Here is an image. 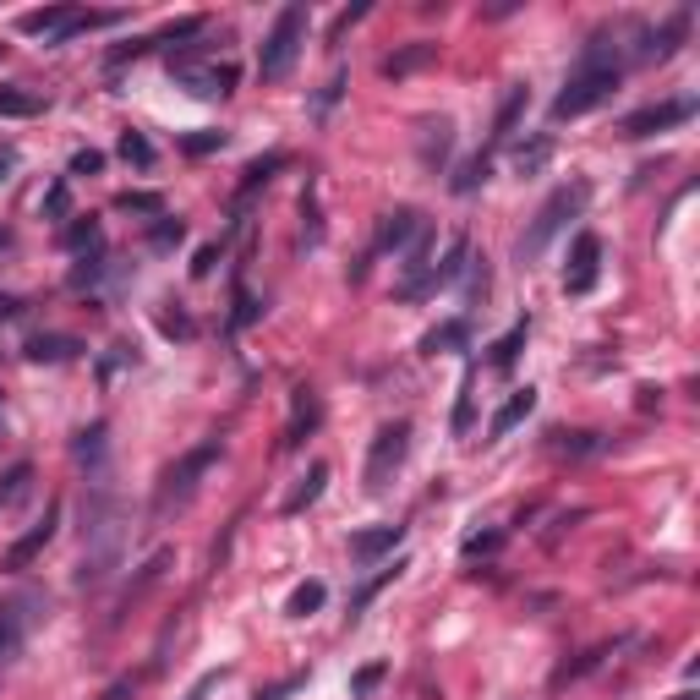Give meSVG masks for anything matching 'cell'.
Instances as JSON below:
<instances>
[{
	"label": "cell",
	"instance_id": "cell-37",
	"mask_svg": "<svg viewBox=\"0 0 700 700\" xmlns=\"http://www.w3.org/2000/svg\"><path fill=\"white\" fill-rule=\"evenodd\" d=\"M66 247L83 252V258H88V252H99V225H93V219H77V225L66 230Z\"/></svg>",
	"mask_w": 700,
	"mask_h": 700
},
{
	"label": "cell",
	"instance_id": "cell-3",
	"mask_svg": "<svg viewBox=\"0 0 700 700\" xmlns=\"http://www.w3.org/2000/svg\"><path fill=\"white\" fill-rule=\"evenodd\" d=\"M219 454H225V443L219 438H203L197 449H186L181 460L170 465L165 476H159V493H154V520H165L170 509H186L197 498V487H203V476L219 465Z\"/></svg>",
	"mask_w": 700,
	"mask_h": 700
},
{
	"label": "cell",
	"instance_id": "cell-13",
	"mask_svg": "<svg viewBox=\"0 0 700 700\" xmlns=\"http://www.w3.org/2000/svg\"><path fill=\"white\" fill-rule=\"evenodd\" d=\"M454 154V126L449 121H427L422 132H416V159H422V170H443Z\"/></svg>",
	"mask_w": 700,
	"mask_h": 700
},
{
	"label": "cell",
	"instance_id": "cell-22",
	"mask_svg": "<svg viewBox=\"0 0 700 700\" xmlns=\"http://www.w3.org/2000/svg\"><path fill=\"white\" fill-rule=\"evenodd\" d=\"M525 104H531V93H525V83H515V88L504 93V104H498V121H493V148H498V143H509V137H515V126H520Z\"/></svg>",
	"mask_w": 700,
	"mask_h": 700
},
{
	"label": "cell",
	"instance_id": "cell-21",
	"mask_svg": "<svg viewBox=\"0 0 700 700\" xmlns=\"http://www.w3.org/2000/svg\"><path fill=\"white\" fill-rule=\"evenodd\" d=\"M471 268V241L465 236H454L449 241V252H443V263H433V290H449V285H460V274Z\"/></svg>",
	"mask_w": 700,
	"mask_h": 700
},
{
	"label": "cell",
	"instance_id": "cell-1",
	"mask_svg": "<svg viewBox=\"0 0 700 700\" xmlns=\"http://www.w3.org/2000/svg\"><path fill=\"white\" fill-rule=\"evenodd\" d=\"M121 542H126V515L115 498L110 476H88V498H83V564H77V586L93 591L121 569Z\"/></svg>",
	"mask_w": 700,
	"mask_h": 700
},
{
	"label": "cell",
	"instance_id": "cell-16",
	"mask_svg": "<svg viewBox=\"0 0 700 700\" xmlns=\"http://www.w3.org/2000/svg\"><path fill=\"white\" fill-rule=\"evenodd\" d=\"M531 411H536V389H515L504 405H498V416H493V422H487V443L509 438V433H515V427H520Z\"/></svg>",
	"mask_w": 700,
	"mask_h": 700
},
{
	"label": "cell",
	"instance_id": "cell-5",
	"mask_svg": "<svg viewBox=\"0 0 700 700\" xmlns=\"http://www.w3.org/2000/svg\"><path fill=\"white\" fill-rule=\"evenodd\" d=\"M301 44H307V6H285L274 17V28L263 33V50H258V77L263 83H279V77L296 66Z\"/></svg>",
	"mask_w": 700,
	"mask_h": 700
},
{
	"label": "cell",
	"instance_id": "cell-41",
	"mask_svg": "<svg viewBox=\"0 0 700 700\" xmlns=\"http://www.w3.org/2000/svg\"><path fill=\"white\" fill-rule=\"evenodd\" d=\"M44 214H50V219H66V214H72V192H66V181H55L50 192H44Z\"/></svg>",
	"mask_w": 700,
	"mask_h": 700
},
{
	"label": "cell",
	"instance_id": "cell-2",
	"mask_svg": "<svg viewBox=\"0 0 700 700\" xmlns=\"http://www.w3.org/2000/svg\"><path fill=\"white\" fill-rule=\"evenodd\" d=\"M618 44H608L597 33V39L586 44V55H580V66L569 72V83L564 93L553 99V121H575V115H586V110H597L602 99H613V88H618Z\"/></svg>",
	"mask_w": 700,
	"mask_h": 700
},
{
	"label": "cell",
	"instance_id": "cell-57",
	"mask_svg": "<svg viewBox=\"0 0 700 700\" xmlns=\"http://www.w3.org/2000/svg\"><path fill=\"white\" fill-rule=\"evenodd\" d=\"M17 318V301H0V323H11Z\"/></svg>",
	"mask_w": 700,
	"mask_h": 700
},
{
	"label": "cell",
	"instance_id": "cell-32",
	"mask_svg": "<svg viewBox=\"0 0 700 700\" xmlns=\"http://www.w3.org/2000/svg\"><path fill=\"white\" fill-rule=\"evenodd\" d=\"M487 165H493V154H487V148H482V154H471V159H465V165H460V175H454L449 186H454V192H460V197H465V192H476V186L487 181Z\"/></svg>",
	"mask_w": 700,
	"mask_h": 700
},
{
	"label": "cell",
	"instance_id": "cell-4",
	"mask_svg": "<svg viewBox=\"0 0 700 700\" xmlns=\"http://www.w3.org/2000/svg\"><path fill=\"white\" fill-rule=\"evenodd\" d=\"M580 208H586V186H580V181H575V186H558V192L547 197L542 208H536V219L525 225V236L515 241V258H520V263H536V258L547 252V241H553L558 230H564L569 219L580 214Z\"/></svg>",
	"mask_w": 700,
	"mask_h": 700
},
{
	"label": "cell",
	"instance_id": "cell-54",
	"mask_svg": "<svg viewBox=\"0 0 700 700\" xmlns=\"http://www.w3.org/2000/svg\"><path fill=\"white\" fill-rule=\"evenodd\" d=\"M132 690H137V679H121V684H110V695H104V700H126Z\"/></svg>",
	"mask_w": 700,
	"mask_h": 700
},
{
	"label": "cell",
	"instance_id": "cell-29",
	"mask_svg": "<svg viewBox=\"0 0 700 700\" xmlns=\"http://www.w3.org/2000/svg\"><path fill=\"white\" fill-rule=\"evenodd\" d=\"M547 159H553V137H536V143L515 148V170H520V175H542Z\"/></svg>",
	"mask_w": 700,
	"mask_h": 700
},
{
	"label": "cell",
	"instance_id": "cell-12",
	"mask_svg": "<svg viewBox=\"0 0 700 700\" xmlns=\"http://www.w3.org/2000/svg\"><path fill=\"white\" fill-rule=\"evenodd\" d=\"M175 77H181V88H192L197 99H225L230 88H236V72L230 66H197V61H186V66H170Z\"/></svg>",
	"mask_w": 700,
	"mask_h": 700
},
{
	"label": "cell",
	"instance_id": "cell-43",
	"mask_svg": "<svg viewBox=\"0 0 700 700\" xmlns=\"http://www.w3.org/2000/svg\"><path fill=\"white\" fill-rule=\"evenodd\" d=\"M0 115H39V99H28V93H0Z\"/></svg>",
	"mask_w": 700,
	"mask_h": 700
},
{
	"label": "cell",
	"instance_id": "cell-6",
	"mask_svg": "<svg viewBox=\"0 0 700 700\" xmlns=\"http://www.w3.org/2000/svg\"><path fill=\"white\" fill-rule=\"evenodd\" d=\"M405 454H411V422H383L378 433H372V443H367V471H361L367 493H383V487L394 482V471L405 465Z\"/></svg>",
	"mask_w": 700,
	"mask_h": 700
},
{
	"label": "cell",
	"instance_id": "cell-47",
	"mask_svg": "<svg viewBox=\"0 0 700 700\" xmlns=\"http://www.w3.org/2000/svg\"><path fill=\"white\" fill-rule=\"evenodd\" d=\"M214 148H225V132H197V137H186V154H214Z\"/></svg>",
	"mask_w": 700,
	"mask_h": 700
},
{
	"label": "cell",
	"instance_id": "cell-36",
	"mask_svg": "<svg viewBox=\"0 0 700 700\" xmlns=\"http://www.w3.org/2000/svg\"><path fill=\"white\" fill-rule=\"evenodd\" d=\"M564 443H558V454H569V460H586V454H597V449H608L602 443V433H558Z\"/></svg>",
	"mask_w": 700,
	"mask_h": 700
},
{
	"label": "cell",
	"instance_id": "cell-50",
	"mask_svg": "<svg viewBox=\"0 0 700 700\" xmlns=\"http://www.w3.org/2000/svg\"><path fill=\"white\" fill-rule=\"evenodd\" d=\"M214 690H219V673H203V679H197V684H192V690H186L181 700H208Z\"/></svg>",
	"mask_w": 700,
	"mask_h": 700
},
{
	"label": "cell",
	"instance_id": "cell-53",
	"mask_svg": "<svg viewBox=\"0 0 700 700\" xmlns=\"http://www.w3.org/2000/svg\"><path fill=\"white\" fill-rule=\"evenodd\" d=\"M214 258H219V247H203V252H197V263H192V274H197V279L214 274Z\"/></svg>",
	"mask_w": 700,
	"mask_h": 700
},
{
	"label": "cell",
	"instance_id": "cell-23",
	"mask_svg": "<svg viewBox=\"0 0 700 700\" xmlns=\"http://www.w3.org/2000/svg\"><path fill=\"white\" fill-rule=\"evenodd\" d=\"M22 635H28V618H22V602H6V608H0V662H6V657H17Z\"/></svg>",
	"mask_w": 700,
	"mask_h": 700
},
{
	"label": "cell",
	"instance_id": "cell-8",
	"mask_svg": "<svg viewBox=\"0 0 700 700\" xmlns=\"http://www.w3.org/2000/svg\"><path fill=\"white\" fill-rule=\"evenodd\" d=\"M55 525H61V504H44V520H33V531H22L17 542L6 547V558H0V569H28L33 558H39L44 547H50Z\"/></svg>",
	"mask_w": 700,
	"mask_h": 700
},
{
	"label": "cell",
	"instance_id": "cell-58",
	"mask_svg": "<svg viewBox=\"0 0 700 700\" xmlns=\"http://www.w3.org/2000/svg\"><path fill=\"white\" fill-rule=\"evenodd\" d=\"M673 700H695V695H690V690H684V695H673Z\"/></svg>",
	"mask_w": 700,
	"mask_h": 700
},
{
	"label": "cell",
	"instance_id": "cell-7",
	"mask_svg": "<svg viewBox=\"0 0 700 700\" xmlns=\"http://www.w3.org/2000/svg\"><path fill=\"white\" fill-rule=\"evenodd\" d=\"M597 274H602V236L580 230L575 252H569V268H564V290H569V296H586V290L597 285Z\"/></svg>",
	"mask_w": 700,
	"mask_h": 700
},
{
	"label": "cell",
	"instance_id": "cell-10",
	"mask_svg": "<svg viewBox=\"0 0 700 700\" xmlns=\"http://www.w3.org/2000/svg\"><path fill=\"white\" fill-rule=\"evenodd\" d=\"M416 230H422V214H416V208H394V214H383L378 241H372L367 263L378 258V252H405V247L416 241ZM367 263H361V274H367Z\"/></svg>",
	"mask_w": 700,
	"mask_h": 700
},
{
	"label": "cell",
	"instance_id": "cell-14",
	"mask_svg": "<svg viewBox=\"0 0 700 700\" xmlns=\"http://www.w3.org/2000/svg\"><path fill=\"white\" fill-rule=\"evenodd\" d=\"M318 422H323L318 394H312V389H296V405H290V422H285V438H279V449H296V443L307 438Z\"/></svg>",
	"mask_w": 700,
	"mask_h": 700
},
{
	"label": "cell",
	"instance_id": "cell-24",
	"mask_svg": "<svg viewBox=\"0 0 700 700\" xmlns=\"http://www.w3.org/2000/svg\"><path fill=\"white\" fill-rule=\"evenodd\" d=\"M77 11L72 6H44V11H28V17H22V33H44V44L55 39V33L66 28V22H72Z\"/></svg>",
	"mask_w": 700,
	"mask_h": 700
},
{
	"label": "cell",
	"instance_id": "cell-35",
	"mask_svg": "<svg viewBox=\"0 0 700 700\" xmlns=\"http://www.w3.org/2000/svg\"><path fill=\"white\" fill-rule=\"evenodd\" d=\"M121 159H126V165H137V170H154V143H148V137L143 132H121Z\"/></svg>",
	"mask_w": 700,
	"mask_h": 700
},
{
	"label": "cell",
	"instance_id": "cell-28",
	"mask_svg": "<svg viewBox=\"0 0 700 700\" xmlns=\"http://www.w3.org/2000/svg\"><path fill=\"white\" fill-rule=\"evenodd\" d=\"M274 170H285V154H268V159H252L247 165V175H241V203H247L258 186H268L274 181Z\"/></svg>",
	"mask_w": 700,
	"mask_h": 700
},
{
	"label": "cell",
	"instance_id": "cell-30",
	"mask_svg": "<svg viewBox=\"0 0 700 700\" xmlns=\"http://www.w3.org/2000/svg\"><path fill=\"white\" fill-rule=\"evenodd\" d=\"M525 334H531V323H515V329H509L504 340L493 345V356H487V361H493V372H509V367H515V356H520Z\"/></svg>",
	"mask_w": 700,
	"mask_h": 700
},
{
	"label": "cell",
	"instance_id": "cell-48",
	"mask_svg": "<svg viewBox=\"0 0 700 700\" xmlns=\"http://www.w3.org/2000/svg\"><path fill=\"white\" fill-rule=\"evenodd\" d=\"M121 208H137V214H154V219L165 214V208H159V197H148V192H126Z\"/></svg>",
	"mask_w": 700,
	"mask_h": 700
},
{
	"label": "cell",
	"instance_id": "cell-18",
	"mask_svg": "<svg viewBox=\"0 0 700 700\" xmlns=\"http://www.w3.org/2000/svg\"><path fill=\"white\" fill-rule=\"evenodd\" d=\"M400 542H405V525H372V531H356V536H350V553L367 564V558H378V553H394Z\"/></svg>",
	"mask_w": 700,
	"mask_h": 700
},
{
	"label": "cell",
	"instance_id": "cell-45",
	"mask_svg": "<svg viewBox=\"0 0 700 700\" xmlns=\"http://www.w3.org/2000/svg\"><path fill=\"white\" fill-rule=\"evenodd\" d=\"M252 318H258V301L247 296V285H236V318H230V323H236V329H247Z\"/></svg>",
	"mask_w": 700,
	"mask_h": 700
},
{
	"label": "cell",
	"instance_id": "cell-39",
	"mask_svg": "<svg viewBox=\"0 0 700 700\" xmlns=\"http://www.w3.org/2000/svg\"><path fill=\"white\" fill-rule=\"evenodd\" d=\"M383 673H389V668H383V662H367V668H361L356 679H350V695H356V700H367V695H372V690H378V684H383Z\"/></svg>",
	"mask_w": 700,
	"mask_h": 700
},
{
	"label": "cell",
	"instance_id": "cell-52",
	"mask_svg": "<svg viewBox=\"0 0 700 700\" xmlns=\"http://www.w3.org/2000/svg\"><path fill=\"white\" fill-rule=\"evenodd\" d=\"M340 88H345V72H334V77H329V88L318 93V110H329V104L340 99Z\"/></svg>",
	"mask_w": 700,
	"mask_h": 700
},
{
	"label": "cell",
	"instance_id": "cell-11",
	"mask_svg": "<svg viewBox=\"0 0 700 700\" xmlns=\"http://www.w3.org/2000/svg\"><path fill=\"white\" fill-rule=\"evenodd\" d=\"M170 558H175V553H170V547H159V553H154V558H148V564H143V569H137V580H132V586H126V591H121V597H115V613H110V629H115V624H121V618H126V613H132V608H137V602H143V597H148V591H154V586H159V580H165V569H170Z\"/></svg>",
	"mask_w": 700,
	"mask_h": 700
},
{
	"label": "cell",
	"instance_id": "cell-15",
	"mask_svg": "<svg viewBox=\"0 0 700 700\" xmlns=\"http://www.w3.org/2000/svg\"><path fill=\"white\" fill-rule=\"evenodd\" d=\"M323 487H329V465L318 460V465H312V471L301 476L296 487H290V498H285V504H279V515H285V520L307 515V509H312V504H318V498H323Z\"/></svg>",
	"mask_w": 700,
	"mask_h": 700
},
{
	"label": "cell",
	"instance_id": "cell-19",
	"mask_svg": "<svg viewBox=\"0 0 700 700\" xmlns=\"http://www.w3.org/2000/svg\"><path fill=\"white\" fill-rule=\"evenodd\" d=\"M624 646V640H602V646H591V651H580L575 662H564V668L553 673V690H564V684H575V679H586V673H597L602 662L613 657V651Z\"/></svg>",
	"mask_w": 700,
	"mask_h": 700
},
{
	"label": "cell",
	"instance_id": "cell-31",
	"mask_svg": "<svg viewBox=\"0 0 700 700\" xmlns=\"http://www.w3.org/2000/svg\"><path fill=\"white\" fill-rule=\"evenodd\" d=\"M323 597H329V591H323V580H307V586L290 591L285 613H290V618H307V613H318V608H323Z\"/></svg>",
	"mask_w": 700,
	"mask_h": 700
},
{
	"label": "cell",
	"instance_id": "cell-9",
	"mask_svg": "<svg viewBox=\"0 0 700 700\" xmlns=\"http://www.w3.org/2000/svg\"><path fill=\"white\" fill-rule=\"evenodd\" d=\"M695 115V99H668V104H646L624 121V137H651V132H668V126L690 121Z\"/></svg>",
	"mask_w": 700,
	"mask_h": 700
},
{
	"label": "cell",
	"instance_id": "cell-17",
	"mask_svg": "<svg viewBox=\"0 0 700 700\" xmlns=\"http://www.w3.org/2000/svg\"><path fill=\"white\" fill-rule=\"evenodd\" d=\"M427 61H438V44H433V39H411L405 50H394L389 61H383V77H389V83H400V77L422 72Z\"/></svg>",
	"mask_w": 700,
	"mask_h": 700
},
{
	"label": "cell",
	"instance_id": "cell-38",
	"mask_svg": "<svg viewBox=\"0 0 700 700\" xmlns=\"http://www.w3.org/2000/svg\"><path fill=\"white\" fill-rule=\"evenodd\" d=\"M301 230H307V241H312V247H318V241H323V219H318V192H312V186H307V192H301Z\"/></svg>",
	"mask_w": 700,
	"mask_h": 700
},
{
	"label": "cell",
	"instance_id": "cell-27",
	"mask_svg": "<svg viewBox=\"0 0 700 700\" xmlns=\"http://www.w3.org/2000/svg\"><path fill=\"white\" fill-rule=\"evenodd\" d=\"M465 340H471V323H465V318H449V323H438V329L427 334L422 350H427V356H438V350H454V345H465Z\"/></svg>",
	"mask_w": 700,
	"mask_h": 700
},
{
	"label": "cell",
	"instance_id": "cell-26",
	"mask_svg": "<svg viewBox=\"0 0 700 700\" xmlns=\"http://www.w3.org/2000/svg\"><path fill=\"white\" fill-rule=\"evenodd\" d=\"M28 482H33V460H17V465H6L0 471V509H11L22 493H28Z\"/></svg>",
	"mask_w": 700,
	"mask_h": 700
},
{
	"label": "cell",
	"instance_id": "cell-51",
	"mask_svg": "<svg viewBox=\"0 0 700 700\" xmlns=\"http://www.w3.org/2000/svg\"><path fill=\"white\" fill-rule=\"evenodd\" d=\"M361 17H367V6H356V11H340V22H334L329 44H340V39H345V28H350V22H361Z\"/></svg>",
	"mask_w": 700,
	"mask_h": 700
},
{
	"label": "cell",
	"instance_id": "cell-42",
	"mask_svg": "<svg viewBox=\"0 0 700 700\" xmlns=\"http://www.w3.org/2000/svg\"><path fill=\"white\" fill-rule=\"evenodd\" d=\"M504 547V531H487V536H465V558H487Z\"/></svg>",
	"mask_w": 700,
	"mask_h": 700
},
{
	"label": "cell",
	"instance_id": "cell-46",
	"mask_svg": "<svg viewBox=\"0 0 700 700\" xmlns=\"http://www.w3.org/2000/svg\"><path fill=\"white\" fill-rule=\"evenodd\" d=\"M471 427V372H465V383H460V405H454V433H465Z\"/></svg>",
	"mask_w": 700,
	"mask_h": 700
},
{
	"label": "cell",
	"instance_id": "cell-56",
	"mask_svg": "<svg viewBox=\"0 0 700 700\" xmlns=\"http://www.w3.org/2000/svg\"><path fill=\"white\" fill-rule=\"evenodd\" d=\"M11 165H17V154H11V148H0V181L11 175Z\"/></svg>",
	"mask_w": 700,
	"mask_h": 700
},
{
	"label": "cell",
	"instance_id": "cell-34",
	"mask_svg": "<svg viewBox=\"0 0 700 700\" xmlns=\"http://www.w3.org/2000/svg\"><path fill=\"white\" fill-rule=\"evenodd\" d=\"M400 569H405V564H389V569H383V575H372V580H367V586H361V591H356V597H350V624H356V618H361V613H367V602H372V597H378V591H383V586H389V580H400Z\"/></svg>",
	"mask_w": 700,
	"mask_h": 700
},
{
	"label": "cell",
	"instance_id": "cell-20",
	"mask_svg": "<svg viewBox=\"0 0 700 700\" xmlns=\"http://www.w3.org/2000/svg\"><path fill=\"white\" fill-rule=\"evenodd\" d=\"M72 454H77V465H88V476H99L104 471V454H110V427H104V422L83 427L77 443H72Z\"/></svg>",
	"mask_w": 700,
	"mask_h": 700
},
{
	"label": "cell",
	"instance_id": "cell-40",
	"mask_svg": "<svg viewBox=\"0 0 700 700\" xmlns=\"http://www.w3.org/2000/svg\"><path fill=\"white\" fill-rule=\"evenodd\" d=\"M181 236H186V225H181V219L159 214V225H154V236H148V241H154L159 252H170V247H175V241H181Z\"/></svg>",
	"mask_w": 700,
	"mask_h": 700
},
{
	"label": "cell",
	"instance_id": "cell-25",
	"mask_svg": "<svg viewBox=\"0 0 700 700\" xmlns=\"http://www.w3.org/2000/svg\"><path fill=\"white\" fill-rule=\"evenodd\" d=\"M77 340H66V334H33L28 340V361H72L77 356Z\"/></svg>",
	"mask_w": 700,
	"mask_h": 700
},
{
	"label": "cell",
	"instance_id": "cell-55",
	"mask_svg": "<svg viewBox=\"0 0 700 700\" xmlns=\"http://www.w3.org/2000/svg\"><path fill=\"white\" fill-rule=\"evenodd\" d=\"M165 334H181V340H186V334H192V323H186V318H165Z\"/></svg>",
	"mask_w": 700,
	"mask_h": 700
},
{
	"label": "cell",
	"instance_id": "cell-44",
	"mask_svg": "<svg viewBox=\"0 0 700 700\" xmlns=\"http://www.w3.org/2000/svg\"><path fill=\"white\" fill-rule=\"evenodd\" d=\"M301 684H307V673H290V679H279V684H268V690H258V700H285V695H296Z\"/></svg>",
	"mask_w": 700,
	"mask_h": 700
},
{
	"label": "cell",
	"instance_id": "cell-49",
	"mask_svg": "<svg viewBox=\"0 0 700 700\" xmlns=\"http://www.w3.org/2000/svg\"><path fill=\"white\" fill-rule=\"evenodd\" d=\"M99 170H104V154H93V148L72 154V175H99Z\"/></svg>",
	"mask_w": 700,
	"mask_h": 700
},
{
	"label": "cell",
	"instance_id": "cell-33",
	"mask_svg": "<svg viewBox=\"0 0 700 700\" xmlns=\"http://www.w3.org/2000/svg\"><path fill=\"white\" fill-rule=\"evenodd\" d=\"M684 28H690V11H679V17L668 22V28L657 33V39L646 44V55H657V61H668L673 50H679V39H684Z\"/></svg>",
	"mask_w": 700,
	"mask_h": 700
}]
</instances>
